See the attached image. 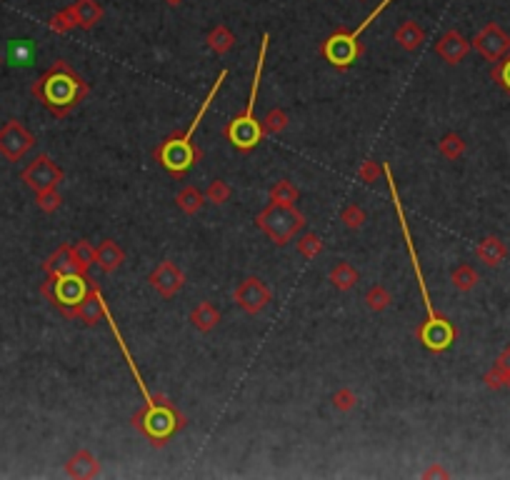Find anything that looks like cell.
<instances>
[{
	"label": "cell",
	"instance_id": "obj_1",
	"mask_svg": "<svg viewBox=\"0 0 510 480\" xmlns=\"http://www.w3.org/2000/svg\"><path fill=\"white\" fill-rule=\"evenodd\" d=\"M383 173H386V178H388V188H390L393 205H395V213H398V220H400V233H403V238H406V248H408V253H410L413 270H415V278H418L420 296H423L425 310H428V320H425L423 325L418 328V338H420V343H423L425 348L431 350V353H443V350H448L453 343H455V336H458V333H455V328L451 325V320H448V318H443L438 310L433 308L431 298H428V285H425V276H423V270H420L418 253H415V243H413L410 228H408L406 211H403V203H400L398 188H395V180H393V171H390V165H388V163L383 165Z\"/></svg>",
	"mask_w": 510,
	"mask_h": 480
},
{
	"label": "cell",
	"instance_id": "obj_44",
	"mask_svg": "<svg viewBox=\"0 0 510 480\" xmlns=\"http://www.w3.org/2000/svg\"><path fill=\"white\" fill-rule=\"evenodd\" d=\"M165 3H168V6H180L183 0H165Z\"/></svg>",
	"mask_w": 510,
	"mask_h": 480
},
{
	"label": "cell",
	"instance_id": "obj_45",
	"mask_svg": "<svg viewBox=\"0 0 510 480\" xmlns=\"http://www.w3.org/2000/svg\"><path fill=\"white\" fill-rule=\"evenodd\" d=\"M505 388H508V390H510V373H508V375H505Z\"/></svg>",
	"mask_w": 510,
	"mask_h": 480
},
{
	"label": "cell",
	"instance_id": "obj_23",
	"mask_svg": "<svg viewBox=\"0 0 510 480\" xmlns=\"http://www.w3.org/2000/svg\"><path fill=\"white\" fill-rule=\"evenodd\" d=\"M176 203L178 208L185 213V215H196V213L203 211V205H205V193L203 191H198L196 185H185L183 191L178 193L176 195Z\"/></svg>",
	"mask_w": 510,
	"mask_h": 480
},
{
	"label": "cell",
	"instance_id": "obj_42",
	"mask_svg": "<svg viewBox=\"0 0 510 480\" xmlns=\"http://www.w3.org/2000/svg\"><path fill=\"white\" fill-rule=\"evenodd\" d=\"M495 365H498V368H503V370H505V375L510 373V345L503 350V353H500V358H498Z\"/></svg>",
	"mask_w": 510,
	"mask_h": 480
},
{
	"label": "cell",
	"instance_id": "obj_24",
	"mask_svg": "<svg viewBox=\"0 0 510 480\" xmlns=\"http://www.w3.org/2000/svg\"><path fill=\"white\" fill-rule=\"evenodd\" d=\"M395 40H398V43L406 48V50H418V48L425 43V30L418 26V23L406 20V23H403V26L395 30Z\"/></svg>",
	"mask_w": 510,
	"mask_h": 480
},
{
	"label": "cell",
	"instance_id": "obj_36",
	"mask_svg": "<svg viewBox=\"0 0 510 480\" xmlns=\"http://www.w3.org/2000/svg\"><path fill=\"white\" fill-rule=\"evenodd\" d=\"M355 405H358V395L350 388H338L333 393V408L340 410V413H348V410H353Z\"/></svg>",
	"mask_w": 510,
	"mask_h": 480
},
{
	"label": "cell",
	"instance_id": "obj_10",
	"mask_svg": "<svg viewBox=\"0 0 510 480\" xmlns=\"http://www.w3.org/2000/svg\"><path fill=\"white\" fill-rule=\"evenodd\" d=\"M35 138L33 133L28 131L26 125L20 120H8L3 128H0V153L6 155L8 160H20L30 148H33Z\"/></svg>",
	"mask_w": 510,
	"mask_h": 480
},
{
	"label": "cell",
	"instance_id": "obj_14",
	"mask_svg": "<svg viewBox=\"0 0 510 480\" xmlns=\"http://www.w3.org/2000/svg\"><path fill=\"white\" fill-rule=\"evenodd\" d=\"M105 310H108V303H105V298H103V293H100L98 285L93 283L91 290H88V296L75 305L73 318H78V320L85 323V325H95V323H100L105 318Z\"/></svg>",
	"mask_w": 510,
	"mask_h": 480
},
{
	"label": "cell",
	"instance_id": "obj_4",
	"mask_svg": "<svg viewBox=\"0 0 510 480\" xmlns=\"http://www.w3.org/2000/svg\"><path fill=\"white\" fill-rule=\"evenodd\" d=\"M270 38L263 35L261 40V53H258V63H255V78L253 88H250L248 106L243 111V115H238L236 120H230V125L225 128V138L230 140V145L240 153L253 151L255 145L263 140V125L255 118V103H258V90H261V78H263V63H265V53H268Z\"/></svg>",
	"mask_w": 510,
	"mask_h": 480
},
{
	"label": "cell",
	"instance_id": "obj_19",
	"mask_svg": "<svg viewBox=\"0 0 510 480\" xmlns=\"http://www.w3.org/2000/svg\"><path fill=\"white\" fill-rule=\"evenodd\" d=\"M6 60L13 68H28L35 60V43L33 40H10L6 46Z\"/></svg>",
	"mask_w": 510,
	"mask_h": 480
},
{
	"label": "cell",
	"instance_id": "obj_39",
	"mask_svg": "<svg viewBox=\"0 0 510 480\" xmlns=\"http://www.w3.org/2000/svg\"><path fill=\"white\" fill-rule=\"evenodd\" d=\"M50 26L55 28V30H60V33H66V30H70L73 26H78V23H75V15H73V8H68L66 13L55 15Z\"/></svg>",
	"mask_w": 510,
	"mask_h": 480
},
{
	"label": "cell",
	"instance_id": "obj_37",
	"mask_svg": "<svg viewBox=\"0 0 510 480\" xmlns=\"http://www.w3.org/2000/svg\"><path fill=\"white\" fill-rule=\"evenodd\" d=\"M38 208L43 213L58 211V208H60V193H58V188H55V191L38 193Z\"/></svg>",
	"mask_w": 510,
	"mask_h": 480
},
{
	"label": "cell",
	"instance_id": "obj_2",
	"mask_svg": "<svg viewBox=\"0 0 510 480\" xmlns=\"http://www.w3.org/2000/svg\"><path fill=\"white\" fill-rule=\"evenodd\" d=\"M33 95L55 118H66L73 108L85 100L88 83L68 66L66 60H58L50 70L40 75V80L33 86Z\"/></svg>",
	"mask_w": 510,
	"mask_h": 480
},
{
	"label": "cell",
	"instance_id": "obj_34",
	"mask_svg": "<svg viewBox=\"0 0 510 480\" xmlns=\"http://www.w3.org/2000/svg\"><path fill=\"white\" fill-rule=\"evenodd\" d=\"M73 256H75V263L80 265V270H88L95 263V245L88 240H78L73 245Z\"/></svg>",
	"mask_w": 510,
	"mask_h": 480
},
{
	"label": "cell",
	"instance_id": "obj_9",
	"mask_svg": "<svg viewBox=\"0 0 510 480\" xmlns=\"http://www.w3.org/2000/svg\"><path fill=\"white\" fill-rule=\"evenodd\" d=\"M63 178H66L63 168H60L50 155H46V153L38 155V158L23 171V183H26L30 191H35V195H38V193H46V191H55L58 183H63Z\"/></svg>",
	"mask_w": 510,
	"mask_h": 480
},
{
	"label": "cell",
	"instance_id": "obj_35",
	"mask_svg": "<svg viewBox=\"0 0 510 480\" xmlns=\"http://www.w3.org/2000/svg\"><path fill=\"white\" fill-rule=\"evenodd\" d=\"M298 250H301V256L308 258V260H313L315 256H321L323 253V240L315 233H308L298 240Z\"/></svg>",
	"mask_w": 510,
	"mask_h": 480
},
{
	"label": "cell",
	"instance_id": "obj_18",
	"mask_svg": "<svg viewBox=\"0 0 510 480\" xmlns=\"http://www.w3.org/2000/svg\"><path fill=\"white\" fill-rule=\"evenodd\" d=\"M125 263V250L120 248L115 240H103V243L95 248V265H98L103 273H113L115 268Z\"/></svg>",
	"mask_w": 510,
	"mask_h": 480
},
{
	"label": "cell",
	"instance_id": "obj_3",
	"mask_svg": "<svg viewBox=\"0 0 510 480\" xmlns=\"http://www.w3.org/2000/svg\"><path fill=\"white\" fill-rule=\"evenodd\" d=\"M225 78H228V70L218 73V80L213 83V88H210L208 98L200 103V108H198V113H196V118H193V123L188 125V131H185L180 138H168L165 143H160V148L155 151L158 163L163 165L170 175L180 178V175H185V173L193 168V163H198V160H200V151H198V148H193V143H190V140H193V135H196L198 125H200V120H203V115H205V111L210 108V103L216 100L218 90H220V86L225 83Z\"/></svg>",
	"mask_w": 510,
	"mask_h": 480
},
{
	"label": "cell",
	"instance_id": "obj_6",
	"mask_svg": "<svg viewBox=\"0 0 510 480\" xmlns=\"http://www.w3.org/2000/svg\"><path fill=\"white\" fill-rule=\"evenodd\" d=\"M393 0H380L378 8H375L373 13L368 15L363 23H360L355 30H350V33H346V30H340V33L330 35V38L323 43V55L328 58V63L335 68H340V70H346V68H350L358 60L360 55V46H358V38L363 35V30H366L370 23H373L375 18H378L383 10H386L388 6H390Z\"/></svg>",
	"mask_w": 510,
	"mask_h": 480
},
{
	"label": "cell",
	"instance_id": "obj_16",
	"mask_svg": "<svg viewBox=\"0 0 510 480\" xmlns=\"http://www.w3.org/2000/svg\"><path fill=\"white\" fill-rule=\"evenodd\" d=\"M46 273H48V278H58V276H68V273H85V270H80V265L75 263L73 245H60V248L48 258Z\"/></svg>",
	"mask_w": 510,
	"mask_h": 480
},
{
	"label": "cell",
	"instance_id": "obj_41",
	"mask_svg": "<svg viewBox=\"0 0 510 480\" xmlns=\"http://www.w3.org/2000/svg\"><path fill=\"white\" fill-rule=\"evenodd\" d=\"M380 175V168L378 163H373V160H366V163L360 165V178L366 180V183H375V178Z\"/></svg>",
	"mask_w": 510,
	"mask_h": 480
},
{
	"label": "cell",
	"instance_id": "obj_21",
	"mask_svg": "<svg viewBox=\"0 0 510 480\" xmlns=\"http://www.w3.org/2000/svg\"><path fill=\"white\" fill-rule=\"evenodd\" d=\"M73 15H75V23L85 30H91L93 26H98L100 18H103V8H100L98 0H78L73 6Z\"/></svg>",
	"mask_w": 510,
	"mask_h": 480
},
{
	"label": "cell",
	"instance_id": "obj_46",
	"mask_svg": "<svg viewBox=\"0 0 510 480\" xmlns=\"http://www.w3.org/2000/svg\"><path fill=\"white\" fill-rule=\"evenodd\" d=\"M0 63H3V60H0Z\"/></svg>",
	"mask_w": 510,
	"mask_h": 480
},
{
	"label": "cell",
	"instance_id": "obj_27",
	"mask_svg": "<svg viewBox=\"0 0 510 480\" xmlns=\"http://www.w3.org/2000/svg\"><path fill=\"white\" fill-rule=\"evenodd\" d=\"M208 46H210V50H213V53L223 55V53H228L230 48L236 46V35L230 33L225 26H218L216 30H210Z\"/></svg>",
	"mask_w": 510,
	"mask_h": 480
},
{
	"label": "cell",
	"instance_id": "obj_33",
	"mask_svg": "<svg viewBox=\"0 0 510 480\" xmlns=\"http://www.w3.org/2000/svg\"><path fill=\"white\" fill-rule=\"evenodd\" d=\"M230 185L225 183V180H213V183L205 188V203H213V205H223V203H228V198H230Z\"/></svg>",
	"mask_w": 510,
	"mask_h": 480
},
{
	"label": "cell",
	"instance_id": "obj_32",
	"mask_svg": "<svg viewBox=\"0 0 510 480\" xmlns=\"http://www.w3.org/2000/svg\"><path fill=\"white\" fill-rule=\"evenodd\" d=\"M340 223L346 225V228H350V231H360V228L368 223V215L360 205L350 203L343 208V213H340Z\"/></svg>",
	"mask_w": 510,
	"mask_h": 480
},
{
	"label": "cell",
	"instance_id": "obj_15",
	"mask_svg": "<svg viewBox=\"0 0 510 480\" xmlns=\"http://www.w3.org/2000/svg\"><path fill=\"white\" fill-rule=\"evenodd\" d=\"M435 50H438V55L448 63V66H458L460 60L468 55V50H471V43H468L458 30H448V33L438 40Z\"/></svg>",
	"mask_w": 510,
	"mask_h": 480
},
{
	"label": "cell",
	"instance_id": "obj_31",
	"mask_svg": "<svg viewBox=\"0 0 510 480\" xmlns=\"http://www.w3.org/2000/svg\"><path fill=\"white\" fill-rule=\"evenodd\" d=\"M438 151L443 153L448 160H458L465 153V140L460 138L458 133H448V135H443V140L438 143Z\"/></svg>",
	"mask_w": 510,
	"mask_h": 480
},
{
	"label": "cell",
	"instance_id": "obj_22",
	"mask_svg": "<svg viewBox=\"0 0 510 480\" xmlns=\"http://www.w3.org/2000/svg\"><path fill=\"white\" fill-rule=\"evenodd\" d=\"M475 256L483 260L485 265H500L505 260V256H508V250H505V243L500 240V238H485V240H480L475 248Z\"/></svg>",
	"mask_w": 510,
	"mask_h": 480
},
{
	"label": "cell",
	"instance_id": "obj_43",
	"mask_svg": "<svg viewBox=\"0 0 510 480\" xmlns=\"http://www.w3.org/2000/svg\"><path fill=\"white\" fill-rule=\"evenodd\" d=\"M433 475H438V478H448V473H445V470H440L438 465H435V468H431V470L425 473V478H433Z\"/></svg>",
	"mask_w": 510,
	"mask_h": 480
},
{
	"label": "cell",
	"instance_id": "obj_20",
	"mask_svg": "<svg viewBox=\"0 0 510 480\" xmlns=\"http://www.w3.org/2000/svg\"><path fill=\"white\" fill-rule=\"evenodd\" d=\"M190 323L193 328L200 330V333H210L220 323V310L213 305V303H198L196 308L190 310Z\"/></svg>",
	"mask_w": 510,
	"mask_h": 480
},
{
	"label": "cell",
	"instance_id": "obj_29",
	"mask_svg": "<svg viewBox=\"0 0 510 480\" xmlns=\"http://www.w3.org/2000/svg\"><path fill=\"white\" fill-rule=\"evenodd\" d=\"M453 285L460 290V293H468V290H473L478 285V273L475 268H471L468 263L458 265V268L453 270V276H451Z\"/></svg>",
	"mask_w": 510,
	"mask_h": 480
},
{
	"label": "cell",
	"instance_id": "obj_26",
	"mask_svg": "<svg viewBox=\"0 0 510 480\" xmlns=\"http://www.w3.org/2000/svg\"><path fill=\"white\" fill-rule=\"evenodd\" d=\"M301 198V191L295 188L290 180H278V183L270 188V203H281V205H295Z\"/></svg>",
	"mask_w": 510,
	"mask_h": 480
},
{
	"label": "cell",
	"instance_id": "obj_5",
	"mask_svg": "<svg viewBox=\"0 0 510 480\" xmlns=\"http://www.w3.org/2000/svg\"><path fill=\"white\" fill-rule=\"evenodd\" d=\"M255 223H258V228H261L275 245H288L290 240L305 228L308 220L295 205L268 203L261 213H258Z\"/></svg>",
	"mask_w": 510,
	"mask_h": 480
},
{
	"label": "cell",
	"instance_id": "obj_28",
	"mask_svg": "<svg viewBox=\"0 0 510 480\" xmlns=\"http://www.w3.org/2000/svg\"><path fill=\"white\" fill-rule=\"evenodd\" d=\"M290 118L288 113L283 111V108H270L268 113H265V118L261 120L263 125V133H270V135H278V133H283L285 128H288Z\"/></svg>",
	"mask_w": 510,
	"mask_h": 480
},
{
	"label": "cell",
	"instance_id": "obj_7",
	"mask_svg": "<svg viewBox=\"0 0 510 480\" xmlns=\"http://www.w3.org/2000/svg\"><path fill=\"white\" fill-rule=\"evenodd\" d=\"M133 425H135L148 441H153V445H165V441H168L170 435H176L178 430H183L185 428V418L178 413L170 403L158 410H148L143 405V408L133 415Z\"/></svg>",
	"mask_w": 510,
	"mask_h": 480
},
{
	"label": "cell",
	"instance_id": "obj_25",
	"mask_svg": "<svg viewBox=\"0 0 510 480\" xmlns=\"http://www.w3.org/2000/svg\"><path fill=\"white\" fill-rule=\"evenodd\" d=\"M360 280V273L353 268L350 263H338L333 270H330V283L338 290H350L355 288Z\"/></svg>",
	"mask_w": 510,
	"mask_h": 480
},
{
	"label": "cell",
	"instance_id": "obj_13",
	"mask_svg": "<svg viewBox=\"0 0 510 480\" xmlns=\"http://www.w3.org/2000/svg\"><path fill=\"white\" fill-rule=\"evenodd\" d=\"M148 280H151L153 290H155L160 298H176L180 290H183L185 285V273L180 268H178L173 260H163V263L158 265L155 270H153L151 276H148Z\"/></svg>",
	"mask_w": 510,
	"mask_h": 480
},
{
	"label": "cell",
	"instance_id": "obj_30",
	"mask_svg": "<svg viewBox=\"0 0 510 480\" xmlns=\"http://www.w3.org/2000/svg\"><path fill=\"white\" fill-rule=\"evenodd\" d=\"M393 303L390 293H388L386 285H373V288H368L366 293V305L368 310H373V313H383Z\"/></svg>",
	"mask_w": 510,
	"mask_h": 480
},
{
	"label": "cell",
	"instance_id": "obj_40",
	"mask_svg": "<svg viewBox=\"0 0 510 480\" xmlns=\"http://www.w3.org/2000/svg\"><path fill=\"white\" fill-rule=\"evenodd\" d=\"M485 385H488V388H491V390L503 388V385H505V370H503V368H498V365H493L491 373L485 375Z\"/></svg>",
	"mask_w": 510,
	"mask_h": 480
},
{
	"label": "cell",
	"instance_id": "obj_17",
	"mask_svg": "<svg viewBox=\"0 0 510 480\" xmlns=\"http://www.w3.org/2000/svg\"><path fill=\"white\" fill-rule=\"evenodd\" d=\"M66 473L70 478H95V475H100V463L91 450H78L66 463Z\"/></svg>",
	"mask_w": 510,
	"mask_h": 480
},
{
	"label": "cell",
	"instance_id": "obj_8",
	"mask_svg": "<svg viewBox=\"0 0 510 480\" xmlns=\"http://www.w3.org/2000/svg\"><path fill=\"white\" fill-rule=\"evenodd\" d=\"M91 280L85 273H68V276H58V278H48V283L43 285V296L66 313L68 318H73V310L88 296L91 290Z\"/></svg>",
	"mask_w": 510,
	"mask_h": 480
},
{
	"label": "cell",
	"instance_id": "obj_12",
	"mask_svg": "<svg viewBox=\"0 0 510 480\" xmlns=\"http://www.w3.org/2000/svg\"><path fill=\"white\" fill-rule=\"evenodd\" d=\"M473 46H475V50L483 55L485 60L498 63V60L503 58V55L510 50V35L505 33L498 23H488V26L475 35Z\"/></svg>",
	"mask_w": 510,
	"mask_h": 480
},
{
	"label": "cell",
	"instance_id": "obj_38",
	"mask_svg": "<svg viewBox=\"0 0 510 480\" xmlns=\"http://www.w3.org/2000/svg\"><path fill=\"white\" fill-rule=\"evenodd\" d=\"M493 80L500 83V86L510 93V58H505L503 63H498V66L493 68Z\"/></svg>",
	"mask_w": 510,
	"mask_h": 480
},
{
	"label": "cell",
	"instance_id": "obj_11",
	"mask_svg": "<svg viewBox=\"0 0 510 480\" xmlns=\"http://www.w3.org/2000/svg\"><path fill=\"white\" fill-rule=\"evenodd\" d=\"M233 298H236V303L248 313V316H258V313H263V310L268 308L270 288L263 283L261 278H245V280L236 288Z\"/></svg>",
	"mask_w": 510,
	"mask_h": 480
}]
</instances>
